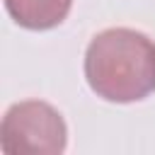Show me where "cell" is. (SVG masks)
I'll return each mask as SVG.
<instances>
[{
  "mask_svg": "<svg viewBox=\"0 0 155 155\" xmlns=\"http://www.w3.org/2000/svg\"><path fill=\"white\" fill-rule=\"evenodd\" d=\"M5 7L22 29L46 31L68 17L73 0H5Z\"/></svg>",
  "mask_w": 155,
  "mask_h": 155,
  "instance_id": "3957f363",
  "label": "cell"
},
{
  "mask_svg": "<svg viewBox=\"0 0 155 155\" xmlns=\"http://www.w3.org/2000/svg\"><path fill=\"white\" fill-rule=\"evenodd\" d=\"M68 145V126L58 109L41 99L12 104L0 124L5 155H61Z\"/></svg>",
  "mask_w": 155,
  "mask_h": 155,
  "instance_id": "7a4b0ae2",
  "label": "cell"
},
{
  "mask_svg": "<svg viewBox=\"0 0 155 155\" xmlns=\"http://www.w3.org/2000/svg\"><path fill=\"white\" fill-rule=\"evenodd\" d=\"M85 80L104 102L131 104L155 92V41L128 27L92 36L85 51Z\"/></svg>",
  "mask_w": 155,
  "mask_h": 155,
  "instance_id": "6da1fadb",
  "label": "cell"
}]
</instances>
